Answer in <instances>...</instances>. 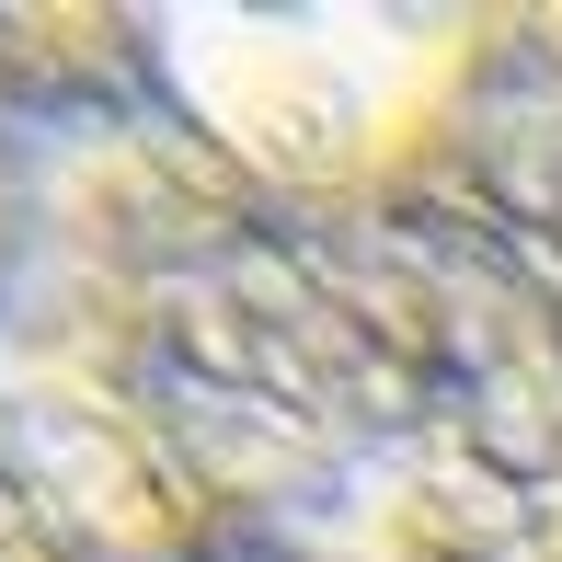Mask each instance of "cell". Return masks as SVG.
Masks as SVG:
<instances>
[{"label":"cell","instance_id":"3","mask_svg":"<svg viewBox=\"0 0 562 562\" xmlns=\"http://www.w3.org/2000/svg\"><path fill=\"white\" fill-rule=\"evenodd\" d=\"M126 58V12H0V288H12L23 218H35L46 115Z\"/></svg>","mask_w":562,"mask_h":562},{"label":"cell","instance_id":"4","mask_svg":"<svg viewBox=\"0 0 562 562\" xmlns=\"http://www.w3.org/2000/svg\"><path fill=\"white\" fill-rule=\"evenodd\" d=\"M0 562H81V551H69V528L35 505V482H23L12 459H0Z\"/></svg>","mask_w":562,"mask_h":562},{"label":"cell","instance_id":"1","mask_svg":"<svg viewBox=\"0 0 562 562\" xmlns=\"http://www.w3.org/2000/svg\"><path fill=\"white\" fill-rule=\"evenodd\" d=\"M0 459L81 562H562V356L517 265L414 184H241L138 58L46 115Z\"/></svg>","mask_w":562,"mask_h":562},{"label":"cell","instance_id":"2","mask_svg":"<svg viewBox=\"0 0 562 562\" xmlns=\"http://www.w3.org/2000/svg\"><path fill=\"white\" fill-rule=\"evenodd\" d=\"M138 92L276 195H379L437 149L459 23L402 12H126Z\"/></svg>","mask_w":562,"mask_h":562}]
</instances>
